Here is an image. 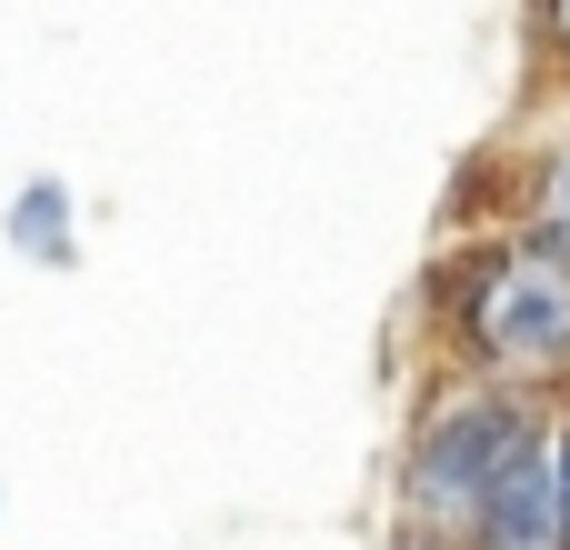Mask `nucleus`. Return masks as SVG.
<instances>
[{"instance_id":"1","label":"nucleus","mask_w":570,"mask_h":550,"mask_svg":"<svg viewBox=\"0 0 570 550\" xmlns=\"http://www.w3.org/2000/svg\"><path fill=\"white\" fill-rule=\"evenodd\" d=\"M471 331H481L491 361L561 371V361H570V261H561V251H501V261L481 271Z\"/></svg>"},{"instance_id":"2","label":"nucleus","mask_w":570,"mask_h":550,"mask_svg":"<svg viewBox=\"0 0 570 550\" xmlns=\"http://www.w3.org/2000/svg\"><path fill=\"white\" fill-rule=\"evenodd\" d=\"M531 431L511 421V411H491V401H461L451 421H431V441H421V461H411V491H421V511L431 521H481V501H491V481L511 471V451H521Z\"/></svg>"},{"instance_id":"3","label":"nucleus","mask_w":570,"mask_h":550,"mask_svg":"<svg viewBox=\"0 0 570 550\" xmlns=\"http://www.w3.org/2000/svg\"><path fill=\"white\" fill-rule=\"evenodd\" d=\"M481 550H561V511H551V441H521L511 471L481 501Z\"/></svg>"},{"instance_id":"4","label":"nucleus","mask_w":570,"mask_h":550,"mask_svg":"<svg viewBox=\"0 0 570 550\" xmlns=\"http://www.w3.org/2000/svg\"><path fill=\"white\" fill-rule=\"evenodd\" d=\"M60 210H70V190H60V180H30V190L10 200V240L40 251V261H60V251H70V240H60Z\"/></svg>"},{"instance_id":"5","label":"nucleus","mask_w":570,"mask_h":550,"mask_svg":"<svg viewBox=\"0 0 570 550\" xmlns=\"http://www.w3.org/2000/svg\"><path fill=\"white\" fill-rule=\"evenodd\" d=\"M541 251H561V261H570V150L541 170Z\"/></svg>"},{"instance_id":"6","label":"nucleus","mask_w":570,"mask_h":550,"mask_svg":"<svg viewBox=\"0 0 570 550\" xmlns=\"http://www.w3.org/2000/svg\"><path fill=\"white\" fill-rule=\"evenodd\" d=\"M551 511H561V550H570V431L551 441Z\"/></svg>"},{"instance_id":"7","label":"nucleus","mask_w":570,"mask_h":550,"mask_svg":"<svg viewBox=\"0 0 570 550\" xmlns=\"http://www.w3.org/2000/svg\"><path fill=\"white\" fill-rule=\"evenodd\" d=\"M551 40H561V50H570V0H551Z\"/></svg>"}]
</instances>
